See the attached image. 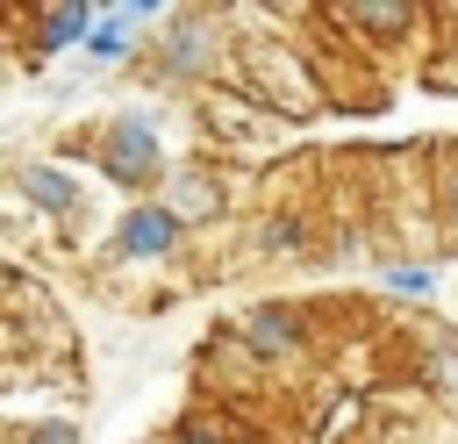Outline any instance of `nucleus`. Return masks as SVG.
<instances>
[{
	"label": "nucleus",
	"mask_w": 458,
	"mask_h": 444,
	"mask_svg": "<svg viewBox=\"0 0 458 444\" xmlns=\"http://www.w3.org/2000/svg\"><path fill=\"white\" fill-rule=\"evenodd\" d=\"M386 294H401V301H429L437 294V265H422V258H394V265H379L372 272Z\"/></svg>",
	"instance_id": "12"
},
{
	"label": "nucleus",
	"mask_w": 458,
	"mask_h": 444,
	"mask_svg": "<svg viewBox=\"0 0 458 444\" xmlns=\"http://www.w3.org/2000/svg\"><path fill=\"white\" fill-rule=\"evenodd\" d=\"M157 201H165L186 229H200V222H222V215H229V186H222V172H215V165H200V158H172V172H165Z\"/></svg>",
	"instance_id": "7"
},
{
	"label": "nucleus",
	"mask_w": 458,
	"mask_h": 444,
	"mask_svg": "<svg viewBox=\"0 0 458 444\" xmlns=\"http://www.w3.org/2000/svg\"><path fill=\"white\" fill-rule=\"evenodd\" d=\"M14 444H79V423L72 415H29L14 430Z\"/></svg>",
	"instance_id": "14"
},
{
	"label": "nucleus",
	"mask_w": 458,
	"mask_h": 444,
	"mask_svg": "<svg viewBox=\"0 0 458 444\" xmlns=\"http://www.w3.org/2000/svg\"><path fill=\"white\" fill-rule=\"evenodd\" d=\"M79 143H86V158H93L114 186H129L136 201L157 193L165 172H172V150H165V136H157V115H143V107H122V115H107V122L79 129Z\"/></svg>",
	"instance_id": "1"
},
{
	"label": "nucleus",
	"mask_w": 458,
	"mask_h": 444,
	"mask_svg": "<svg viewBox=\"0 0 458 444\" xmlns=\"http://www.w3.org/2000/svg\"><path fill=\"white\" fill-rule=\"evenodd\" d=\"M14 358H21V337H7V329H0V380H7V365H14Z\"/></svg>",
	"instance_id": "16"
},
{
	"label": "nucleus",
	"mask_w": 458,
	"mask_h": 444,
	"mask_svg": "<svg viewBox=\"0 0 458 444\" xmlns=\"http://www.w3.org/2000/svg\"><path fill=\"white\" fill-rule=\"evenodd\" d=\"M229 329H236V344H243L265 372H293V365H308V358H315V344H322L315 308H308V301H286V294H265V301L236 308V315H229Z\"/></svg>",
	"instance_id": "2"
},
{
	"label": "nucleus",
	"mask_w": 458,
	"mask_h": 444,
	"mask_svg": "<svg viewBox=\"0 0 458 444\" xmlns=\"http://www.w3.org/2000/svg\"><path fill=\"white\" fill-rule=\"evenodd\" d=\"M7 186L29 201V215H43V222H72L79 208H86V186L72 179V165L64 158H21L14 172H7Z\"/></svg>",
	"instance_id": "6"
},
{
	"label": "nucleus",
	"mask_w": 458,
	"mask_h": 444,
	"mask_svg": "<svg viewBox=\"0 0 458 444\" xmlns=\"http://www.w3.org/2000/svg\"><path fill=\"white\" fill-rule=\"evenodd\" d=\"M422 86L429 93H458V43H444V50L422 57Z\"/></svg>",
	"instance_id": "15"
},
{
	"label": "nucleus",
	"mask_w": 458,
	"mask_h": 444,
	"mask_svg": "<svg viewBox=\"0 0 458 444\" xmlns=\"http://www.w3.org/2000/svg\"><path fill=\"white\" fill-rule=\"evenodd\" d=\"M322 21L358 29V36H365L358 50H372V43H408V36H415V29H429L437 14H422V7H322Z\"/></svg>",
	"instance_id": "9"
},
{
	"label": "nucleus",
	"mask_w": 458,
	"mask_h": 444,
	"mask_svg": "<svg viewBox=\"0 0 458 444\" xmlns=\"http://www.w3.org/2000/svg\"><path fill=\"white\" fill-rule=\"evenodd\" d=\"M93 21H100V7H86V0H64V7H36L29 14V64H43L50 50H86V36H93Z\"/></svg>",
	"instance_id": "8"
},
{
	"label": "nucleus",
	"mask_w": 458,
	"mask_h": 444,
	"mask_svg": "<svg viewBox=\"0 0 458 444\" xmlns=\"http://www.w3.org/2000/svg\"><path fill=\"white\" fill-rule=\"evenodd\" d=\"M150 72L172 79V86H215V79H229V14H200V7L165 14V43L150 50Z\"/></svg>",
	"instance_id": "3"
},
{
	"label": "nucleus",
	"mask_w": 458,
	"mask_h": 444,
	"mask_svg": "<svg viewBox=\"0 0 458 444\" xmlns=\"http://www.w3.org/2000/svg\"><path fill=\"white\" fill-rule=\"evenodd\" d=\"M157 14L150 7H100V21H93V36H86V57L93 64H129L136 50H143V29H150Z\"/></svg>",
	"instance_id": "10"
},
{
	"label": "nucleus",
	"mask_w": 458,
	"mask_h": 444,
	"mask_svg": "<svg viewBox=\"0 0 458 444\" xmlns=\"http://www.w3.org/2000/svg\"><path fill=\"white\" fill-rule=\"evenodd\" d=\"M186 236H193V229H186L157 193H143V201H129V208L114 215L100 265H165V258H179V251H186Z\"/></svg>",
	"instance_id": "4"
},
{
	"label": "nucleus",
	"mask_w": 458,
	"mask_h": 444,
	"mask_svg": "<svg viewBox=\"0 0 458 444\" xmlns=\"http://www.w3.org/2000/svg\"><path fill=\"white\" fill-rule=\"evenodd\" d=\"M308 243H315V229L301 215H258V229H250L258 258H286V251H308Z\"/></svg>",
	"instance_id": "11"
},
{
	"label": "nucleus",
	"mask_w": 458,
	"mask_h": 444,
	"mask_svg": "<svg viewBox=\"0 0 458 444\" xmlns=\"http://www.w3.org/2000/svg\"><path fill=\"white\" fill-rule=\"evenodd\" d=\"M437 222L458 236V143L437 150Z\"/></svg>",
	"instance_id": "13"
},
{
	"label": "nucleus",
	"mask_w": 458,
	"mask_h": 444,
	"mask_svg": "<svg viewBox=\"0 0 458 444\" xmlns=\"http://www.w3.org/2000/svg\"><path fill=\"white\" fill-rule=\"evenodd\" d=\"M193 380H200V394H208L215 408H229V401H258L272 372H265V365L236 344V329L222 322V329L208 337V351H193Z\"/></svg>",
	"instance_id": "5"
}]
</instances>
